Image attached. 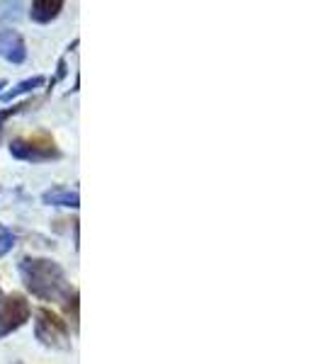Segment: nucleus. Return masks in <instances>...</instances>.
<instances>
[{
    "instance_id": "nucleus-6",
    "label": "nucleus",
    "mask_w": 323,
    "mask_h": 364,
    "mask_svg": "<svg viewBox=\"0 0 323 364\" xmlns=\"http://www.w3.org/2000/svg\"><path fill=\"white\" fill-rule=\"evenodd\" d=\"M63 10V3L61 0H39V3H32V8H29V17H32L34 22H39V25H46V22H51L54 17H58V13Z\"/></svg>"
},
{
    "instance_id": "nucleus-1",
    "label": "nucleus",
    "mask_w": 323,
    "mask_h": 364,
    "mask_svg": "<svg viewBox=\"0 0 323 364\" xmlns=\"http://www.w3.org/2000/svg\"><path fill=\"white\" fill-rule=\"evenodd\" d=\"M20 274L25 279L27 289L37 299H44V301H58V299H66L73 294L68 287L66 272L54 260H46V257H25L20 262Z\"/></svg>"
},
{
    "instance_id": "nucleus-10",
    "label": "nucleus",
    "mask_w": 323,
    "mask_h": 364,
    "mask_svg": "<svg viewBox=\"0 0 323 364\" xmlns=\"http://www.w3.org/2000/svg\"><path fill=\"white\" fill-rule=\"evenodd\" d=\"M0 87H5V80H0Z\"/></svg>"
},
{
    "instance_id": "nucleus-2",
    "label": "nucleus",
    "mask_w": 323,
    "mask_h": 364,
    "mask_svg": "<svg viewBox=\"0 0 323 364\" xmlns=\"http://www.w3.org/2000/svg\"><path fill=\"white\" fill-rule=\"evenodd\" d=\"M34 333H37L39 343L51 350H68L70 336H68V323L54 314L51 309H39L37 321H34Z\"/></svg>"
},
{
    "instance_id": "nucleus-5",
    "label": "nucleus",
    "mask_w": 323,
    "mask_h": 364,
    "mask_svg": "<svg viewBox=\"0 0 323 364\" xmlns=\"http://www.w3.org/2000/svg\"><path fill=\"white\" fill-rule=\"evenodd\" d=\"M0 56L8 58L10 63H22L27 56L25 39L15 32V29H3L0 32Z\"/></svg>"
},
{
    "instance_id": "nucleus-3",
    "label": "nucleus",
    "mask_w": 323,
    "mask_h": 364,
    "mask_svg": "<svg viewBox=\"0 0 323 364\" xmlns=\"http://www.w3.org/2000/svg\"><path fill=\"white\" fill-rule=\"evenodd\" d=\"M10 154L20 161H51V158H61V151H58L56 141L49 136V134H32V136H22L15 139L10 144Z\"/></svg>"
},
{
    "instance_id": "nucleus-4",
    "label": "nucleus",
    "mask_w": 323,
    "mask_h": 364,
    "mask_svg": "<svg viewBox=\"0 0 323 364\" xmlns=\"http://www.w3.org/2000/svg\"><path fill=\"white\" fill-rule=\"evenodd\" d=\"M32 314L29 301L22 294H8L0 301V338L10 336L17 328H22Z\"/></svg>"
},
{
    "instance_id": "nucleus-7",
    "label": "nucleus",
    "mask_w": 323,
    "mask_h": 364,
    "mask_svg": "<svg viewBox=\"0 0 323 364\" xmlns=\"http://www.w3.org/2000/svg\"><path fill=\"white\" fill-rule=\"evenodd\" d=\"M46 204H56V207H78V192L68 190V187H54V190L44 192Z\"/></svg>"
},
{
    "instance_id": "nucleus-8",
    "label": "nucleus",
    "mask_w": 323,
    "mask_h": 364,
    "mask_svg": "<svg viewBox=\"0 0 323 364\" xmlns=\"http://www.w3.org/2000/svg\"><path fill=\"white\" fill-rule=\"evenodd\" d=\"M39 85H44V75H34V78H29V80H22V83H20V85H15L13 90L3 92V100H15L17 95L34 90V87H39Z\"/></svg>"
},
{
    "instance_id": "nucleus-9",
    "label": "nucleus",
    "mask_w": 323,
    "mask_h": 364,
    "mask_svg": "<svg viewBox=\"0 0 323 364\" xmlns=\"http://www.w3.org/2000/svg\"><path fill=\"white\" fill-rule=\"evenodd\" d=\"M13 245H15V236L8 231V228L0 226V257H3L10 248H13Z\"/></svg>"
}]
</instances>
